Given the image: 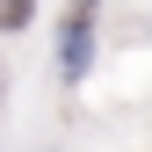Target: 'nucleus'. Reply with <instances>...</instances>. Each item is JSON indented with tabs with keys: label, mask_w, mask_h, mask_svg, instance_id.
I'll use <instances>...</instances> for the list:
<instances>
[{
	"label": "nucleus",
	"mask_w": 152,
	"mask_h": 152,
	"mask_svg": "<svg viewBox=\"0 0 152 152\" xmlns=\"http://www.w3.org/2000/svg\"><path fill=\"white\" fill-rule=\"evenodd\" d=\"M94 36H102V0H72L58 22V80L80 87L94 72Z\"/></svg>",
	"instance_id": "1"
},
{
	"label": "nucleus",
	"mask_w": 152,
	"mask_h": 152,
	"mask_svg": "<svg viewBox=\"0 0 152 152\" xmlns=\"http://www.w3.org/2000/svg\"><path fill=\"white\" fill-rule=\"evenodd\" d=\"M36 22V0H0V29H29Z\"/></svg>",
	"instance_id": "2"
}]
</instances>
